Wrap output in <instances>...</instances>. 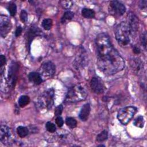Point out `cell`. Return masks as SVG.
I'll list each match as a JSON object with an SVG mask.
<instances>
[{"mask_svg":"<svg viewBox=\"0 0 147 147\" xmlns=\"http://www.w3.org/2000/svg\"><path fill=\"white\" fill-rule=\"evenodd\" d=\"M55 92L52 88L44 91L37 100V105L41 109L49 110L53 105Z\"/></svg>","mask_w":147,"mask_h":147,"instance_id":"5b68a950","label":"cell"},{"mask_svg":"<svg viewBox=\"0 0 147 147\" xmlns=\"http://www.w3.org/2000/svg\"><path fill=\"white\" fill-rule=\"evenodd\" d=\"M41 32V30H40V29L38 28V27L32 26L29 28V30L27 32V42L29 47H30V43L32 42L33 40L36 37L40 35Z\"/></svg>","mask_w":147,"mask_h":147,"instance_id":"9a60e30c","label":"cell"},{"mask_svg":"<svg viewBox=\"0 0 147 147\" xmlns=\"http://www.w3.org/2000/svg\"><path fill=\"white\" fill-rule=\"evenodd\" d=\"M29 80L36 85L41 84L43 80L41 76L39 73L36 72H32L28 75Z\"/></svg>","mask_w":147,"mask_h":147,"instance_id":"ac0fdd59","label":"cell"},{"mask_svg":"<svg viewBox=\"0 0 147 147\" xmlns=\"http://www.w3.org/2000/svg\"><path fill=\"white\" fill-rule=\"evenodd\" d=\"M45 127L49 133H55L56 130L55 125L51 122H47L45 125Z\"/></svg>","mask_w":147,"mask_h":147,"instance_id":"f1b7e54d","label":"cell"},{"mask_svg":"<svg viewBox=\"0 0 147 147\" xmlns=\"http://www.w3.org/2000/svg\"><path fill=\"white\" fill-rule=\"evenodd\" d=\"M97 64L104 74L110 75L122 71L125 67V61L113 47L107 52L97 57Z\"/></svg>","mask_w":147,"mask_h":147,"instance_id":"6da1fadb","label":"cell"},{"mask_svg":"<svg viewBox=\"0 0 147 147\" xmlns=\"http://www.w3.org/2000/svg\"><path fill=\"white\" fill-rule=\"evenodd\" d=\"M137 111L135 106H126L121 109L117 114V118L122 125H127Z\"/></svg>","mask_w":147,"mask_h":147,"instance_id":"8992f818","label":"cell"},{"mask_svg":"<svg viewBox=\"0 0 147 147\" xmlns=\"http://www.w3.org/2000/svg\"><path fill=\"white\" fill-rule=\"evenodd\" d=\"M42 26L45 30H49L52 26V20L50 18H45L42 21Z\"/></svg>","mask_w":147,"mask_h":147,"instance_id":"484cf974","label":"cell"},{"mask_svg":"<svg viewBox=\"0 0 147 147\" xmlns=\"http://www.w3.org/2000/svg\"><path fill=\"white\" fill-rule=\"evenodd\" d=\"M133 52L135 53V54H139L141 52V50L140 49V48L136 45H134L133 47Z\"/></svg>","mask_w":147,"mask_h":147,"instance_id":"d590c367","label":"cell"},{"mask_svg":"<svg viewBox=\"0 0 147 147\" xmlns=\"http://www.w3.org/2000/svg\"><path fill=\"white\" fill-rule=\"evenodd\" d=\"M126 11L125 5L119 1H112L109 3V13L115 16H122Z\"/></svg>","mask_w":147,"mask_h":147,"instance_id":"30bf717a","label":"cell"},{"mask_svg":"<svg viewBox=\"0 0 147 147\" xmlns=\"http://www.w3.org/2000/svg\"><path fill=\"white\" fill-rule=\"evenodd\" d=\"M17 133L20 137L24 138L29 134V130L26 127L20 126L17 128Z\"/></svg>","mask_w":147,"mask_h":147,"instance_id":"ffe728a7","label":"cell"},{"mask_svg":"<svg viewBox=\"0 0 147 147\" xmlns=\"http://www.w3.org/2000/svg\"><path fill=\"white\" fill-rule=\"evenodd\" d=\"M22 32V28L21 26H18L15 32V36L16 37L20 36Z\"/></svg>","mask_w":147,"mask_h":147,"instance_id":"e575fe53","label":"cell"},{"mask_svg":"<svg viewBox=\"0 0 147 147\" xmlns=\"http://www.w3.org/2000/svg\"><path fill=\"white\" fill-rule=\"evenodd\" d=\"M90 87L92 91L97 94H102L105 90V86L102 80L97 77H93L91 79Z\"/></svg>","mask_w":147,"mask_h":147,"instance_id":"7c38bea8","label":"cell"},{"mask_svg":"<svg viewBox=\"0 0 147 147\" xmlns=\"http://www.w3.org/2000/svg\"><path fill=\"white\" fill-rule=\"evenodd\" d=\"M19 71V65L14 61H11L8 70L7 84L10 88H14L18 78V74Z\"/></svg>","mask_w":147,"mask_h":147,"instance_id":"52a82bcc","label":"cell"},{"mask_svg":"<svg viewBox=\"0 0 147 147\" xmlns=\"http://www.w3.org/2000/svg\"><path fill=\"white\" fill-rule=\"evenodd\" d=\"M6 62V57L4 55H1L0 56V71H1V75H3V72L5 71L4 68H5V65Z\"/></svg>","mask_w":147,"mask_h":147,"instance_id":"83f0119b","label":"cell"},{"mask_svg":"<svg viewBox=\"0 0 147 147\" xmlns=\"http://www.w3.org/2000/svg\"><path fill=\"white\" fill-rule=\"evenodd\" d=\"M63 110V107L61 105H59L58 106H57L55 110V115L57 117L60 116L61 115V114L62 113Z\"/></svg>","mask_w":147,"mask_h":147,"instance_id":"d6a6232c","label":"cell"},{"mask_svg":"<svg viewBox=\"0 0 147 147\" xmlns=\"http://www.w3.org/2000/svg\"><path fill=\"white\" fill-rule=\"evenodd\" d=\"M146 3L147 1H141L140 2V6L141 7V9H144L146 7Z\"/></svg>","mask_w":147,"mask_h":147,"instance_id":"8d00e7d4","label":"cell"},{"mask_svg":"<svg viewBox=\"0 0 147 147\" xmlns=\"http://www.w3.org/2000/svg\"><path fill=\"white\" fill-rule=\"evenodd\" d=\"M66 125L70 128L74 129L77 126V121L72 117H67L65 119Z\"/></svg>","mask_w":147,"mask_h":147,"instance_id":"d4e9b609","label":"cell"},{"mask_svg":"<svg viewBox=\"0 0 147 147\" xmlns=\"http://www.w3.org/2000/svg\"><path fill=\"white\" fill-rule=\"evenodd\" d=\"M87 63V57L84 53H81L75 59L74 65L76 69L83 68Z\"/></svg>","mask_w":147,"mask_h":147,"instance_id":"2e32d148","label":"cell"},{"mask_svg":"<svg viewBox=\"0 0 147 147\" xmlns=\"http://www.w3.org/2000/svg\"><path fill=\"white\" fill-rule=\"evenodd\" d=\"M56 123L57 124V125L60 127L61 126H63V124H64V121L63 118L60 117V116H58L57 117V118H56Z\"/></svg>","mask_w":147,"mask_h":147,"instance_id":"836d02e7","label":"cell"},{"mask_svg":"<svg viewBox=\"0 0 147 147\" xmlns=\"http://www.w3.org/2000/svg\"><path fill=\"white\" fill-rule=\"evenodd\" d=\"M144 117L140 115L138 117H137L133 121V125L139 128H142L144 126Z\"/></svg>","mask_w":147,"mask_h":147,"instance_id":"603a6c76","label":"cell"},{"mask_svg":"<svg viewBox=\"0 0 147 147\" xmlns=\"http://www.w3.org/2000/svg\"><path fill=\"white\" fill-rule=\"evenodd\" d=\"M0 140L2 144L7 145L11 140V132L10 128L6 125L1 124L0 129Z\"/></svg>","mask_w":147,"mask_h":147,"instance_id":"4fadbf2b","label":"cell"},{"mask_svg":"<svg viewBox=\"0 0 147 147\" xmlns=\"http://www.w3.org/2000/svg\"><path fill=\"white\" fill-rule=\"evenodd\" d=\"M130 66L133 72L137 75H141L144 72L143 61L139 58H133L130 60Z\"/></svg>","mask_w":147,"mask_h":147,"instance_id":"5bb4252c","label":"cell"},{"mask_svg":"<svg viewBox=\"0 0 147 147\" xmlns=\"http://www.w3.org/2000/svg\"><path fill=\"white\" fill-rule=\"evenodd\" d=\"M60 3L65 9H69L72 6V2L70 1H61Z\"/></svg>","mask_w":147,"mask_h":147,"instance_id":"4dcf8cb0","label":"cell"},{"mask_svg":"<svg viewBox=\"0 0 147 147\" xmlns=\"http://www.w3.org/2000/svg\"><path fill=\"white\" fill-rule=\"evenodd\" d=\"M116 40L121 47H126L130 43L131 36L126 22H122L115 28Z\"/></svg>","mask_w":147,"mask_h":147,"instance_id":"7a4b0ae2","label":"cell"},{"mask_svg":"<svg viewBox=\"0 0 147 147\" xmlns=\"http://www.w3.org/2000/svg\"><path fill=\"white\" fill-rule=\"evenodd\" d=\"M20 19L22 22H26L28 20V14L25 10H21L20 13Z\"/></svg>","mask_w":147,"mask_h":147,"instance_id":"1f68e13d","label":"cell"},{"mask_svg":"<svg viewBox=\"0 0 147 147\" xmlns=\"http://www.w3.org/2000/svg\"><path fill=\"white\" fill-rule=\"evenodd\" d=\"M11 29V22L10 18L5 15L0 16V33L1 37L5 38Z\"/></svg>","mask_w":147,"mask_h":147,"instance_id":"8fae6325","label":"cell"},{"mask_svg":"<svg viewBox=\"0 0 147 147\" xmlns=\"http://www.w3.org/2000/svg\"><path fill=\"white\" fill-rule=\"evenodd\" d=\"M74 16V13L71 11H67L65 12L61 19V23L64 24L68 21L71 20L73 18Z\"/></svg>","mask_w":147,"mask_h":147,"instance_id":"7402d4cb","label":"cell"},{"mask_svg":"<svg viewBox=\"0 0 147 147\" xmlns=\"http://www.w3.org/2000/svg\"><path fill=\"white\" fill-rule=\"evenodd\" d=\"M91 111V107L89 103L84 105L80 111L79 116L80 119L83 121H86L88 119Z\"/></svg>","mask_w":147,"mask_h":147,"instance_id":"e0dca14e","label":"cell"},{"mask_svg":"<svg viewBox=\"0 0 147 147\" xmlns=\"http://www.w3.org/2000/svg\"><path fill=\"white\" fill-rule=\"evenodd\" d=\"M87 95V93L85 88L80 84H76L69 89L64 101L69 103L80 102L84 100Z\"/></svg>","mask_w":147,"mask_h":147,"instance_id":"3957f363","label":"cell"},{"mask_svg":"<svg viewBox=\"0 0 147 147\" xmlns=\"http://www.w3.org/2000/svg\"><path fill=\"white\" fill-rule=\"evenodd\" d=\"M82 15L86 18H92L95 17V11L89 8H83L82 10Z\"/></svg>","mask_w":147,"mask_h":147,"instance_id":"d6986e66","label":"cell"},{"mask_svg":"<svg viewBox=\"0 0 147 147\" xmlns=\"http://www.w3.org/2000/svg\"><path fill=\"white\" fill-rule=\"evenodd\" d=\"M30 102V98L27 95H22L18 99V105L21 107H24Z\"/></svg>","mask_w":147,"mask_h":147,"instance_id":"44dd1931","label":"cell"},{"mask_svg":"<svg viewBox=\"0 0 147 147\" xmlns=\"http://www.w3.org/2000/svg\"><path fill=\"white\" fill-rule=\"evenodd\" d=\"M7 9L11 16H14L16 15L17 12V6L13 2L9 3L7 5Z\"/></svg>","mask_w":147,"mask_h":147,"instance_id":"4316f807","label":"cell"},{"mask_svg":"<svg viewBox=\"0 0 147 147\" xmlns=\"http://www.w3.org/2000/svg\"><path fill=\"white\" fill-rule=\"evenodd\" d=\"M108 137V133L106 130L101 131L99 134L96 136V141L99 142H103L107 139Z\"/></svg>","mask_w":147,"mask_h":147,"instance_id":"cb8c5ba5","label":"cell"},{"mask_svg":"<svg viewBox=\"0 0 147 147\" xmlns=\"http://www.w3.org/2000/svg\"><path fill=\"white\" fill-rule=\"evenodd\" d=\"M126 22L130 30L131 37L133 38L136 36L137 32L138 30V18L136 16V15L134 13L130 12L127 16V22Z\"/></svg>","mask_w":147,"mask_h":147,"instance_id":"9c48e42d","label":"cell"},{"mask_svg":"<svg viewBox=\"0 0 147 147\" xmlns=\"http://www.w3.org/2000/svg\"><path fill=\"white\" fill-rule=\"evenodd\" d=\"M140 41L141 42L142 45L144 47V48H145V49H146V41H147V38H146V32H144L141 36H140Z\"/></svg>","mask_w":147,"mask_h":147,"instance_id":"f546056e","label":"cell"},{"mask_svg":"<svg viewBox=\"0 0 147 147\" xmlns=\"http://www.w3.org/2000/svg\"><path fill=\"white\" fill-rule=\"evenodd\" d=\"M56 67L55 64L50 61L44 63L39 71V74L41 76L42 79H47L51 78L55 74Z\"/></svg>","mask_w":147,"mask_h":147,"instance_id":"ba28073f","label":"cell"},{"mask_svg":"<svg viewBox=\"0 0 147 147\" xmlns=\"http://www.w3.org/2000/svg\"><path fill=\"white\" fill-rule=\"evenodd\" d=\"M95 42L97 56L105 54L113 48L109 36L105 33H101L98 34Z\"/></svg>","mask_w":147,"mask_h":147,"instance_id":"277c9868","label":"cell"}]
</instances>
